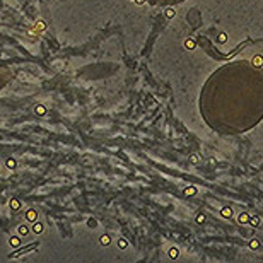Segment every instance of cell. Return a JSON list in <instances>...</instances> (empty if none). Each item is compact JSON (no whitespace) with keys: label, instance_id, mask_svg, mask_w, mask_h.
<instances>
[{"label":"cell","instance_id":"cell-1","mask_svg":"<svg viewBox=\"0 0 263 263\" xmlns=\"http://www.w3.org/2000/svg\"><path fill=\"white\" fill-rule=\"evenodd\" d=\"M38 243H33V245H29V246H26V248H19L17 251H14L12 255H9V258H17V256H21V255H24V253H29V251H33V250H36L38 248Z\"/></svg>","mask_w":263,"mask_h":263},{"label":"cell","instance_id":"cell-5","mask_svg":"<svg viewBox=\"0 0 263 263\" xmlns=\"http://www.w3.org/2000/svg\"><path fill=\"white\" fill-rule=\"evenodd\" d=\"M10 209H12V210H19L21 209V202H19V200H15V198L10 200Z\"/></svg>","mask_w":263,"mask_h":263},{"label":"cell","instance_id":"cell-9","mask_svg":"<svg viewBox=\"0 0 263 263\" xmlns=\"http://www.w3.org/2000/svg\"><path fill=\"white\" fill-rule=\"evenodd\" d=\"M101 245H104V246H106V245H109V239H108V236H103V238H101Z\"/></svg>","mask_w":263,"mask_h":263},{"label":"cell","instance_id":"cell-3","mask_svg":"<svg viewBox=\"0 0 263 263\" xmlns=\"http://www.w3.org/2000/svg\"><path fill=\"white\" fill-rule=\"evenodd\" d=\"M31 231H33L34 234H41V233H43V224H41V222H34L33 229H31Z\"/></svg>","mask_w":263,"mask_h":263},{"label":"cell","instance_id":"cell-8","mask_svg":"<svg viewBox=\"0 0 263 263\" xmlns=\"http://www.w3.org/2000/svg\"><path fill=\"white\" fill-rule=\"evenodd\" d=\"M45 111H46V109H45L43 106H38V108H36V113H38V115H45Z\"/></svg>","mask_w":263,"mask_h":263},{"label":"cell","instance_id":"cell-10","mask_svg":"<svg viewBox=\"0 0 263 263\" xmlns=\"http://www.w3.org/2000/svg\"><path fill=\"white\" fill-rule=\"evenodd\" d=\"M118 245H120V248H127V241H125V239H120Z\"/></svg>","mask_w":263,"mask_h":263},{"label":"cell","instance_id":"cell-11","mask_svg":"<svg viewBox=\"0 0 263 263\" xmlns=\"http://www.w3.org/2000/svg\"><path fill=\"white\" fill-rule=\"evenodd\" d=\"M251 248H258V241H256V239L251 241Z\"/></svg>","mask_w":263,"mask_h":263},{"label":"cell","instance_id":"cell-2","mask_svg":"<svg viewBox=\"0 0 263 263\" xmlns=\"http://www.w3.org/2000/svg\"><path fill=\"white\" fill-rule=\"evenodd\" d=\"M26 219H28L29 222H36V219H38V214H36V210H28V214H26Z\"/></svg>","mask_w":263,"mask_h":263},{"label":"cell","instance_id":"cell-4","mask_svg":"<svg viewBox=\"0 0 263 263\" xmlns=\"http://www.w3.org/2000/svg\"><path fill=\"white\" fill-rule=\"evenodd\" d=\"M10 246H12V248H19L21 246V241H19V238H15V236H12V238H10Z\"/></svg>","mask_w":263,"mask_h":263},{"label":"cell","instance_id":"cell-6","mask_svg":"<svg viewBox=\"0 0 263 263\" xmlns=\"http://www.w3.org/2000/svg\"><path fill=\"white\" fill-rule=\"evenodd\" d=\"M17 233H19L21 236H26V234H28V233H29V229H28V228H26V226L23 224V226H19V228H17Z\"/></svg>","mask_w":263,"mask_h":263},{"label":"cell","instance_id":"cell-7","mask_svg":"<svg viewBox=\"0 0 263 263\" xmlns=\"http://www.w3.org/2000/svg\"><path fill=\"white\" fill-rule=\"evenodd\" d=\"M7 167H10V170H14V167H15V161H14V159H9V161H7Z\"/></svg>","mask_w":263,"mask_h":263}]
</instances>
